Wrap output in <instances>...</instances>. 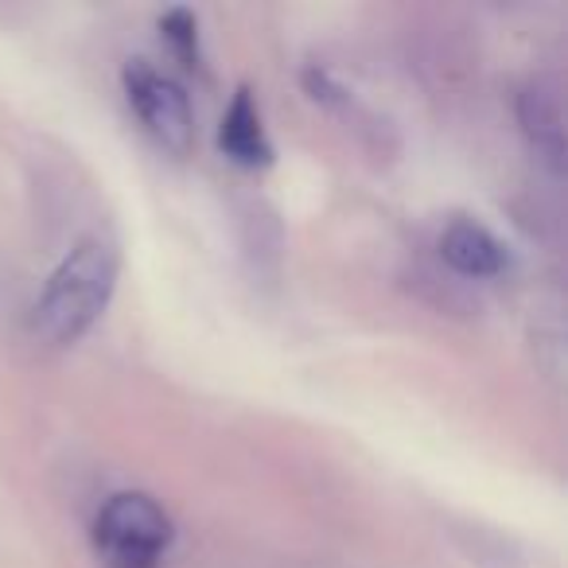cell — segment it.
<instances>
[{"label":"cell","mask_w":568,"mask_h":568,"mask_svg":"<svg viewBox=\"0 0 568 568\" xmlns=\"http://www.w3.org/2000/svg\"><path fill=\"white\" fill-rule=\"evenodd\" d=\"M440 257L456 268L459 276H475V281H487L510 268V250L490 234L487 226L471 219H456L440 234Z\"/></svg>","instance_id":"obj_5"},{"label":"cell","mask_w":568,"mask_h":568,"mask_svg":"<svg viewBox=\"0 0 568 568\" xmlns=\"http://www.w3.org/2000/svg\"><path fill=\"white\" fill-rule=\"evenodd\" d=\"M219 149L237 168H268L273 164V141L261 125V110L250 87H237L226 113L219 121Z\"/></svg>","instance_id":"obj_4"},{"label":"cell","mask_w":568,"mask_h":568,"mask_svg":"<svg viewBox=\"0 0 568 568\" xmlns=\"http://www.w3.org/2000/svg\"><path fill=\"white\" fill-rule=\"evenodd\" d=\"M121 82H125L129 105L141 118V125L149 129L152 141L172 156H187L191 141H195V113H191V102L180 82L172 74H160L144 59H129Z\"/></svg>","instance_id":"obj_3"},{"label":"cell","mask_w":568,"mask_h":568,"mask_svg":"<svg viewBox=\"0 0 568 568\" xmlns=\"http://www.w3.org/2000/svg\"><path fill=\"white\" fill-rule=\"evenodd\" d=\"M518 118L537 156H541L552 172H560V164H565V118H560L557 90L545 87V82H534V87L521 94Z\"/></svg>","instance_id":"obj_6"},{"label":"cell","mask_w":568,"mask_h":568,"mask_svg":"<svg viewBox=\"0 0 568 568\" xmlns=\"http://www.w3.org/2000/svg\"><path fill=\"white\" fill-rule=\"evenodd\" d=\"M118 250L102 234H90L59 261L36 301L32 327L51 347H71L98 324L118 288Z\"/></svg>","instance_id":"obj_1"},{"label":"cell","mask_w":568,"mask_h":568,"mask_svg":"<svg viewBox=\"0 0 568 568\" xmlns=\"http://www.w3.org/2000/svg\"><path fill=\"white\" fill-rule=\"evenodd\" d=\"M160 40L172 48V55L180 59L187 71H203V48H199V17L183 4L168 9L160 17Z\"/></svg>","instance_id":"obj_7"},{"label":"cell","mask_w":568,"mask_h":568,"mask_svg":"<svg viewBox=\"0 0 568 568\" xmlns=\"http://www.w3.org/2000/svg\"><path fill=\"white\" fill-rule=\"evenodd\" d=\"M172 537V518L144 490L110 495L94 518V552L105 568H160Z\"/></svg>","instance_id":"obj_2"}]
</instances>
